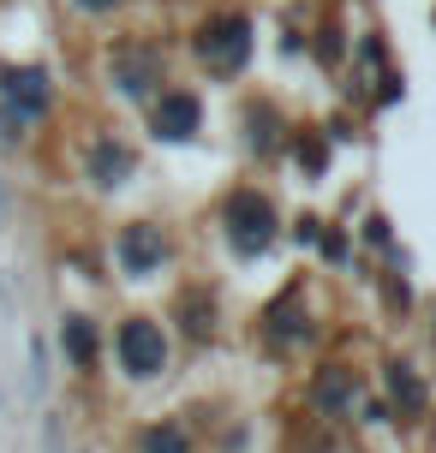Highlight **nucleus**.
<instances>
[{"label": "nucleus", "mask_w": 436, "mask_h": 453, "mask_svg": "<svg viewBox=\"0 0 436 453\" xmlns=\"http://www.w3.org/2000/svg\"><path fill=\"white\" fill-rule=\"evenodd\" d=\"M114 358H120V370H126L132 382H150V376H161V370H167V334H161L150 317L120 322V334H114Z\"/></svg>", "instance_id": "nucleus-1"}, {"label": "nucleus", "mask_w": 436, "mask_h": 453, "mask_svg": "<svg viewBox=\"0 0 436 453\" xmlns=\"http://www.w3.org/2000/svg\"><path fill=\"white\" fill-rule=\"evenodd\" d=\"M0 102H6V113H12L19 126L43 119L48 102H54V90H48V72H43V66H0Z\"/></svg>", "instance_id": "nucleus-2"}, {"label": "nucleus", "mask_w": 436, "mask_h": 453, "mask_svg": "<svg viewBox=\"0 0 436 453\" xmlns=\"http://www.w3.org/2000/svg\"><path fill=\"white\" fill-rule=\"evenodd\" d=\"M228 226H233V245L252 257V250H263L276 239V209H269V197H257V191H233Z\"/></svg>", "instance_id": "nucleus-3"}, {"label": "nucleus", "mask_w": 436, "mask_h": 453, "mask_svg": "<svg viewBox=\"0 0 436 453\" xmlns=\"http://www.w3.org/2000/svg\"><path fill=\"white\" fill-rule=\"evenodd\" d=\"M198 54L209 60V72H239V66H245V54H252V24H245V19H215V24H204Z\"/></svg>", "instance_id": "nucleus-4"}, {"label": "nucleus", "mask_w": 436, "mask_h": 453, "mask_svg": "<svg viewBox=\"0 0 436 453\" xmlns=\"http://www.w3.org/2000/svg\"><path fill=\"white\" fill-rule=\"evenodd\" d=\"M161 257H167V239H161V226H150V221H132L114 239V263L126 274H156Z\"/></svg>", "instance_id": "nucleus-5"}, {"label": "nucleus", "mask_w": 436, "mask_h": 453, "mask_svg": "<svg viewBox=\"0 0 436 453\" xmlns=\"http://www.w3.org/2000/svg\"><path fill=\"white\" fill-rule=\"evenodd\" d=\"M198 119H204V108H198V96H191V90H161V102L150 108L156 137H174V143L198 132Z\"/></svg>", "instance_id": "nucleus-6"}, {"label": "nucleus", "mask_w": 436, "mask_h": 453, "mask_svg": "<svg viewBox=\"0 0 436 453\" xmlns=\"http://www.w3.org/2000/svg\"><path fill=\"white\" fill-rule=\"evenodd\" d=\"M90 180L96 185H126L132 180V150L114 143V137H96L90 143Z\"/></svg>", "instance_id": "nucleus-7"}, {"label": "nucleus", "mask_w": 436, "mask_h": 453, "mask_svg": "<svg viewBox=\"0 0 436 453\" xmlns=\"http://www.w3.org/2000/svg\"><path fill=\"white\" fill-rule=\"evenodd\" d=\"M114 78H120L126 96H144L161 78V66H156V54H144V48H120L114 54Z\"/></svg>", "instance_id": "nucleus-8"}, {"label": "nucleus", "mask_w": 436, "mask_h": 453, "mask_svg": "<svg viewBox=\"0 0 436 453\" xmlns=\"http://www.w3.org/2000/svg\"><path fill=\"white\" fill-rule=\"evenodd\" d=\"M60 346H66L72 370H90V364H96V328H90V317H66V328H60Z\"/></svg>", "instance_id": "nucleus-9"}, {"label": "nucleus", "mask_w": 436, "mask_h": 453, "mask_svg": "<svg viewBox=\"0 0 436 453\" xmlns=\"http://www.w3.org/2000/svg\"><path fill=\"white\" fill-rule=\"evenodd\" d=\"M389 394L401 400V411H418V406H424V382H418L407 364H394V370H389Z\"/></svg>", "instance_id": "nucleus-10"}, {"label": "nucleus", "mask_w": 436, "mask_h": 453, "mask_svg": "<svg viewBox=\"0 0 436 453\" xmlns=\"http://www.w3.org/2000/svg\"><path fill=\"white\" fill-rule=\"evenodd\" d=\"M144 453H185V430L180 424H150L144 430Z\"/></svg>", "instance_id": "nucleus-11"}, {"label": "nucleus", "mask_w": 436, "mask_h": 453, "mask_svg": "<svg viewBox=\"0 0 436 453\" xmlns=\"http://www.w3.org/2000/svg\"><path fill=\"white\" fill-rule=\"evenodd\" d=\"M311 400H317V406H346V400H353V388H346L341 370H329V376L311 388Z\"/></svg>", "instance_id": "nucleus-12"}, {"label": "nucleus", "mask_w": 436, "mask_h": 453, "mask_svg": "<svg viewBox=\"0 0 436 453\" xmlns=\"http://www.w3.org/2000/svg\"><path fill=\"white\" fill-rule=\"evenodd\" d=\"M185 334H198V340L209 334V311H204V298H198V293L185 298Z\"/></svg>", "instance_id": "nucleus-13"}, {"label": "nucleus", "mask_w": 436, "mask_h": 453, "mask_svg": "<svg viewBox=\"0 0 436 453\" xmlns=\"http://www.w3.org/2000/svg\"><path fill=\"white\" fill-rule=\"evenodd\" d=\"M299 161H305V167H323V143H317V137H311V143H299Z\"/></svg>", "instance_id": "nucleus-14"}, {"label": "nucleus", "mask_w": 436, "mask_h": 453, "mask_svg": "<svg viewBox=\"0 0 436 453\" xmlns=\"http://www.w3.org/2000/svg\"><path fill=\"white\" fill-rule=\"evenodd\" d=\"M78 6H84V12H108L114 0H78Z\"/></svg>", "instance_id": "nucleus-15"}, {"label": "nucleus", "mask_w": 436, "mask_h": 453, "mask_svg": "<svg viewBox=\"0 0 436 453\" xmlns=\"http://www.w3.org/2000/svg\"><path fill=\"white\" fill-rule=\"evenodd\" d=\"M0 221H6V185H0Z\"/></svg>", "instance_id": "nucleus-16"}]
</instances>
